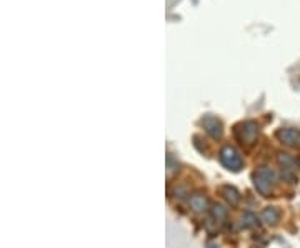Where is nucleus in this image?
<instances>
[{
    "label": "nucleus",
    "instance_id": "obj_1",
    "mask_svg": "<svg viewBox=\"0 0 300 248\" xmlns=\"http://www.w3.org/2000/svg\"><path fill=\"white\" fill-rule=\"evenodd\" d=\"M254 180H255V188H257L260 193L267 195V193L272 190V187H274L275 172L272 170V168L264 167V168H260L257 173H255Z\"/></svg>",
    "mask_w": 300,
    "mask_h": 248
},
{
    "label": "nucleus",
    "instance_id": "obj_2",
    "mask_svg": "<svg viewBox=\"0 0 300 248\" xmlns=\"http://www.w3.org/2000/svg\"><path fill=\"white\" fill-rule=\"evenodd\" d=\"M220 160L227 168L230 170H240V167H242V158L237 152L234 150V148L230 147H225L222 153H220Z\"/></svg>",
    "mask_w": 300,
    "mask_h": 248
},
{
    "label": "nucleus",
    "instance_id": "obj_3",
    "mask_svg": "<svg viewBox=\"0 0 300 248\" xmlns=\"http://www.w3.org/2000/svg\"><path fill=\"white\" fill-rule=\"evenodd\" d=\"M255 135H257V125L254 122H245L244 125H240L237 128V137L240 138L242 142H254Z\"/></svg>",
    "mask_w": 300,
    "mask_h": 248
},
{
    "label": "nucleus",
    "instance_id": "obj_4",
    "mask_svg": "<svg viewBox=\"0 0 300 248\" xmlns=\"http://www.w3.org/2000/svg\"><path fill=\"white\" fill-rule=\"evenodd\" d=\"M277 137L280 138V142L288 147H295L300 143V132L294 130V128H282V130H278Z\"/></svg>",
    "mask_w": 300,
    "mask_h": 248
},
{
    "label": "nucleus",
    "instance_id": "obj_5",
    "mask_svg": "<svg viewBox=\"0 0 300 248\" xmlns=\"http://www.w3.org/2000/svg\"><path fill=\"white\" fill-rule=\"evenodd\" d=\"M202 123H204L205 130H207L212 137L222 135V125H220V122L215 117H205L202 120Z\"/></svg>",
    "mask_w": 300,
    "mask_h": 248
},
{
    "label": "nucleus",
    "instance_id": "obj_6",
    "mask_svg": "<svg viewBox=\"0 0 300 248\" xmlns=\"http://www.w3.org/2000/svg\"><path fill=\"white\" fill-rule=\"evenodd\" d=\"M190 205H192V208L195 212H202L207 208V200L200 195H195V197L190 198Z\"/></svg>",
    "mask_w": 300,
    "mask_h": 248
},
{
    "label": "nucleus",
    "instance_id": "obj_7",
    "mask_svg": "<svg viewBox=\"0 0 300 248\" xmlns=\"http://www.w3.org/2000/svg\"><path fill=\"white\" fill-rule=\"evenodd\" d=\"M264 218L267 223H275L278 220V212L275 210V208H267V210L264 212Z\"/></svg>",
    "mask_w": 300,
    "mask_h": 248
}]
</instances>
